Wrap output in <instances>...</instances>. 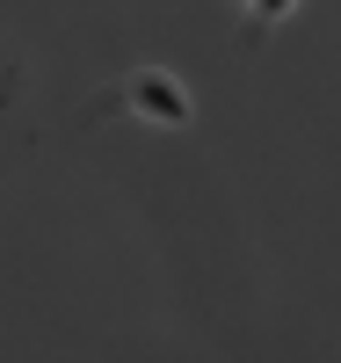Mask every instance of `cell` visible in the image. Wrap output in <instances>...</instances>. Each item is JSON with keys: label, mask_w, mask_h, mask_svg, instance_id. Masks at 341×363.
<instances>
[{"label": "cell", "mask_w": 341, "mask_h": 363, "mask_svg": "<svg viewBox=\"0 0 341 363\" xmlns=\"http://www.w3.org/2000/svg\"><path fill=\"white\" fill-rule=\"evenodd\" d=\"M131 109L152 116V124H189V95H181V80H167V73H138L131 80Z\"/></svg>", "instance_id": "1"}, {"label": "cell", "mask_w": 341, "mask_h": 363, "mask_svg": "<svg viewBox=\"0 0 341 363\" xmlns=\"http://www.w3.org/2000/svg\"><path fill=\"white\" fill-rule=\"evenodd\" d=\"M262 8H269V15H276V8H284V0H262Z\"/></svg>", "instance_id": "2"}]
</instances>
